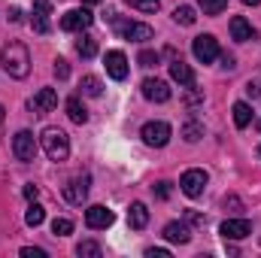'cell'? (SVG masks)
Here are the masks:
<instances>
[{
    "label": "cell",
    "instance_id": "6da1fadb",
    "mask_svg": "<svg viewBox=\"0 0 261 258\" xmlns=\"http://www.w3.org/2000/svg\"><path fill=\"white\" fill-rule=\"evenodd\" d=\"M0 67L12 76V79H24L31 73V52L24 43H6L0 49Z\"/></svg>",
    "mask_w": 261,
    "mask_h": 258
},
{
    "label": "cell",
    "instance_id": "7a4b0ae2",
    "mask_svg": "<svg viewBox=\"0 0 261 258\" xmlns=\"http://www.w3.org/2000/svg\"><path fill=\"white\" fill-rule=\"evenodd\" d=\"M40 146H43V152L52 161H64L67 155H70V137L61 128H46L40 134Z\"/></svg>",
    "mask_w": 261,
    "mask_h": 258
},
{
    "label": "cell",
    "instance_id": "3957f363",
    "mask_svg": "<svg viewBox=\"0 0 261 258\" xmlns=\"http://www.w3.org/2000/svg\"><path fill=\"white\" fill-rule=\"evenodd\" d=\"M113 24H116V31H119L125 40H130V43H146V40L155 37V31H152L149 24H143V21H119L116 12H113Z\"/></svg>",
    "mask_w": 261,
    "mask_h": 258
},
{
    "label": "cell",
    "instance_id": "277c9868",
    "mask_svg": "<svg viewBox=\"0 0 261 258\" xmlns=\"http://www.w3.org/2000/svg\"><path fill=\"white\" fill-rule=\"evenodd\" d=\"M170 125L167 122H149V125H143V143L146 146H152V149H161V146H167L170 143Z\"/></svg>",
    "mask_w": 261,
    "mask_h": 258
},
{
    "label": "cell",
    "instance_id": "5b68a950",
    "mask_svg": "<svg viewBox=\"0 0 261 258\" xmlns=\"http://www.w3.org/2000/svg\"><path fill=\"white\" fill-rule=\"evenodd\" d=\"M37 137L31 134V131H18L15 137H12V152H15V158L18 161H34L37 158Z\"/></svg>",
    "mask_w": 261,
    "mask_h": 258
},
{
    "label": "cell",
    "instance_id": "8992f818",
    "mask_svg": "<svg viewBox=\"0 0 261 258\" xmlns=\"http://www.w3.org/2000/svg\"><path fill=\"white\" fill-rule=\"evenodd\" d=\"M192 52H195V58L200 64H213L219 58V43H216L213 34H200V37H195V43H192Z\"/></svg>",
    "mask_w": 261,
    "mask_h": 258
},
{
    "label": "cell",
    "instance_id": "52a82bcc",
    "mask_svg": "<svg viewBox=\"0 0 261 258\" xmlns=\"http://www.w3.org/2000/svg\"><path fill=\"white\" fill-rule=\"evenodd\" d=\"M91 21H94V15H91L85 6L67 9L64 15H61V28H64V31H88V28H91Z\"/></svg>",
    "mask_w": 261,
    "mask_h": 258
},
{
    "label": "cell",
    "instance_id": "ba28073f",
    "mask_svg": "<svg viewBox=\"0 0 261 258\" xmlns=\"http://www.w3.org/2000/svg\"><path fill=\"white\" fill-rule=\"evenodd\" d=\"M206 183H210V176H206V170H186L182 173V179H179V186H182V192L189 194V197H200L203 189H206Z\"/></svg>",
    "mask_w": 261,
    "mask_h": 258
},
{
    "label": "cell",
    "instance_id": "9c48e42d",
    "mask_svg": "<svg viewBox=\"0 0 261 258\" xmlns=\"http://www.w3.org/2000/svg\"><path fill=\"white\" fill-rule=\"evenodd\" d=\"M58 107V91L55 88H40L34 97H31V113L34 116H46Z\"/></svg>",
    "mask_w": 261,
    "mask_h": 258
},
{
    "label": "cell",
    "instance_id": "30bf717a",
    "mask_svg": "<svg viewBox=\"0 0 261 258\" xmlns=\"http://www.w3.org/2000/svg\"><path fill=\"white\" fill-rule=\"evenodd\" d=\"M113 222H116V216H113V210H107L103 203H94V207L85 210V225L94 228V231H103V228H110Z\"/></svg>",
    "mask_w": 261,
    "mask_h": 258
},
{
    "label": "cell",
    "instance_id": "8fae6325",
    "mask_svg": "<svg viewBox=\"0 0 261 258\" xmlns=\"http://www.w3.org/2000/svg\"><path fill=\"white\" fill-rule=\"evenodd\" d=\"M219 234H222L225 240H246V237L252 234V222H249V219H228V222H222Z\"/></svg>",
    "mask_w": 261,
    "mask_h": 258
},
{
    "label": "cell",
    "instance_id": "7c38bea8",
    "mask_svg": "<svg viewBox=\"0 0 261 258\" xmlns=\"http://www.w3.org/2000/svg\"><path fill=\"white\" fill-rule=\"evenodd\" d=\"M88 186H91L88 176H73L64 189H61V192H64V200L67 203H73V207H79V203L88 197Z\"/></svg>",
    "mask_w": 261,
    "mask_h": 258
},
{
    "label": "cell",
    "instance_id": "4fadbf2b",
    "mask_svg": "<svg viewBox=\"0 0 261 258\" xmlns=\"http://www.w3.org/2000/svg\"><path fill=\"white\" fill-rule=\"evenodd\" d=\"M143 97L152 104H164L170 100V85L164 79H143Z\"/></svg>",
    "mask_w": 261,
    "mask_h": 258
},
{
    "label": "cell",
    "instance_id": "5bb4252c",
    "mask_svg": "<svg viewBox=\"0 0 261 258\" xmlns=\"http://www.w3.org/2000/svg\"><path fill=\"white\" fill-rule=\"evenodd\" d=\"M103 64H107V73H110L116 82H122V79L128 76V58H125V52H119V49L107 52V55H103Z\"/></svg>",
    "mask_w": 261,
    "mask_h": 258
},
{
    "label": "cell",
    "instance_id": "9a60e30c",
    "mask_svg": "<svg viewBox=\"0 0 261 258\" xmlns=\"http://www.w3.org/2000/svg\"><path fill=\"white\" fill-rule=\"evenodd\" d=\"M231 37L237 43H246V40H255V28L243 18V15H234L231 18Z\"/></svg>",
    "mask_w": 261,
    "mask_h": 258
},
{
    "label": "cell",
    "instance_id": "2e32d148",
    "mask_svg": "<svg viewBox=\"0 0 261 258\" xmlns=\"http://www.w3.org/2000/svg\"><path fill=\"white\" fill-rule=\"evenodd\" d=\"M164 237H167L170 243H189V240H192V231H189L186 222H167V225H164Z\"/></svg>",
    "mask_w": 261,
    "mask_h": 258
},
{
    "label": "cell",
    "instance_id": "e0dca14e",
    "mask_svg": "<svg viewBox=\"0 0 261 258\" xmlns=\"http://www.w3.org/2000/svg\"><path fill=\"white\" fill-rule=\"evenodd\" d=\"M170 76H173L179 85H186V88H195V73H192V67L186 64L182 58H176V61L170 64Z\"/></svg>",
    "mask_w": 261,
    "mask_h": 258
},
{
    "label": "cell",
    "instance_id": "ac0fdd59",
    "mask_svg": "<svg viewBox=\"0 0 261 258\" xmlns=\"http://www.w3.org/2000/svg\"><path fill=\"white\" fill-rule=\"evenodd\" d=\"M128 225L130 228H137V231H143L146 225H149V210H146V203H130V210H128Z\"/></svg>",
    "mask_w": 261,
    "mask_h": 258
},
{
    "label": "cell",
    "instance_id": "d6986e66",
    "mask_svg": "<svg viewBox=\"0 0 261 258\" xmlns=\"http://www.w3.org/2000/svg\"><path fill=\"white\" fill-rule=\"evenodd\" d=\"M67 116H70V122H76V125H85V122H88V110L82 107L79 97H67Z\"/></svg>",
    "mask_w": 261,
    "mask_h": 258
},
{
    "label": "cell",
    "instance_id": "ffe728a7",
    "mask_svg": "<svg viewBox=\"0 0 261 258\" xmlns=\"http://www.w3.org/2000/svg\"><path fill=\"white\" fill-rule=\"evenodd\" d=\"M76 52H79L82 58H94V55H97V40L88 37V34H82V37L76 40Z\"/></svg>",
    "mask_w": 261,
    "mask_h": 258
},
{
    "label": "cell",
    "instance_id": "44dd1931",
    "mask_svg": "<svg viewBox=\"0 0 261 258\" xmlns=\"http://www.w3.org/2000/svg\"><path fill=\"white\" fill-rule=\"evenodd\" d=\"M249 122H252V107L249 104H234V125L237 128H249Z\"/></svg>",
    "mask_w": 261,
    "mask_h": 258
},
{
    "label": "cell",
    "instance_id": "7402d4cb",
    "mask_svg": "<svg viewBox=\"0 0 261 258\" xmlns=\"http://www.w3.org/2000/svg\"><path fill=\"white\" fill-rule=\"evenodd\" d=\"M79 88H82V94H88V97H100V91H103V82H100L97 76H82Z\"/></svg>",
    "mask_w": 261,
    "mask_h": 258
},
{
    "label": "cell",
    "instance_id": "603a6c76",
    "mask_svg": "<svg viewBox=\"0 0 261 258\" xmlns=\"http://www.w3.org/2000/svg\"><path fill=\"white\" fill-rule=\"evenodd\" d=\"M43 219H46V210H43L40 203H31L28 213H24V222H28L31 228H37V225H43Z\"/></svg>",
    "mask_w": 261,
    "mask_h": 258
},
{
    "label": "cell",
    "instance_id": "cb8c5ba5",
    "mask_svg": "<svg viewBox=\"0 0 261 258\" xmlns=\"http://www.w3.org/2000/svg\"><path fill=\"white\" fill-rule=\"evenodd\" d=\"M200 9L203 15H222L228 9V0H200Z\"/></svg>",
    "mask_w": 261,
    "mask_h": 258
},
{
    "label": "cell",
    "instance_id": "d4e9b609",
    "mask_svg": "<svg viewBox=\"0 0 261 258\" xmlns=\"http://www.w3.org/2000/svg\"><path fill=\"white\" fill-rule=\"evenodd\" d=\"M195 9H192V6H176V9H173V21H176V24H195Z\"/></svg>",
    "mask_w": 261,
    "mask_h": 258
},
{
    "label": "cell",
    "instance_id": "484cf974",
    "mask_svg": "<svg viewBox=\"0 0 261 258\" xmlns=\"http://www.w3.org/2000/svg\"><path fill=\"white\" fill-rule=\"evenodd\" d=\"M76 255H82V258H100V246H97L94 240H82V243L76 246Z\"/></svg>",
    "mask_w": 261,
    "mask_h": 258
},
{
    "label": "cell",
    "instance_id": "4316f807",
    "mask_svg": "<svg viewBox=\"0 0 261 258\" xmlns=\"http://www.w3.org/2000/svg\"><path fill=\"white\" fill-rule=\"evenodd\" d=\"M182 137H186L189 143H197V140L203 137V125H197V122H186V125H182Z\"/></svg>",
    "mask_w": 261,
    "mask_h": 258
},
{
    "label": "cell",
    "instance_id": "83f0119b",
    "mask_svg": "<svg viewBox=\"0 0 261 258\" xmlns=\"http://www.w3.org/2000/svg\"><path fill=\"white\" fill-rule=\"evenodd\" d=\"M130 9H140V12H158L161 9V3L158 0H125Z\"/></svg>",
    "mask_w": 261,
    "mask_h": 258
},
{
    "label": "cell",
    "instance_id": "f1b7e54d",
    "mask_svg": "<svg viewBox=\"0 0 261 258\" xmlns=\"http://www.w3.org/2000/svg\"><path fill=\"white\" fill-rule=\"evenodd\" d=\"M52 234H55V237L73 234V222H70V219H55V222H52Z\"/></svg>",
    "mask_w": 261,
    "mask_h": 258
},
{
    "label": "cell",
    "instance_id": "f546056e",
    "mask_svg": "<svg viewBox=\"0 0 261 258\" xmlns=\"http://www.w3.org/2000/svg\"><path fill=\"white\" fill-rule=\"evenodd\" d=\"M137 64H140V67H155V64H158V52H152V49H143V52L137 55Z\"/></svg>",
    "mask_w": 261,
    "mask_h": 258
},
{
    "label": "cell",
    "instance_id": "4dcf8cb0",
    "mask_svg": "<svg viewBox=\"0 0 261 258\" xmlns=\"http://www.w3.org/2000/svg\"><path fill=\"white\" fill-rule=\"evenodd\" d=\"M31 24H34V31H37V34H49V15H43V12H34Z\"/></svg>",
    "mask_w": 261,
    "mask_h": 258
},
{
    "label": "cell",
    "instance_id": "1f68e13d",
    "mask_svg": "<svg viewBox=\"0 0 261 258\" xmlns=\"http://www.w3.org/2000/svg\"><path fill=\"white\" fill-rule=\"evenodd\" d=\"M246 94L249 97H261V79H249L246 82Z\"/></svg>",
    "mask_w": 261,
    "mask_h": 258
},
{
    "label": "cell",
    "instance_id": "d6a6232c",
    "mask_svg": "<svg viewBox=\"0 0 261 258\" xmlns=\"http://www.w3.org/2000/svg\"><path fill=\"white\" fill-rule=\"evenodd\" d=\"M55 76H58V79H67V76H70V67H67L64 58H58V61H55Z\"/></svg>",
    "mask_w": 261,
    "mask_h": 258
},
{
    "label": "cell",
    "instance_id": "836d02e7",
    "mask_svg": "<svg viewBox=\"0 0 261 258\" xmlns=\"http://www.w3.org/2000/svg\"><path fill=\"white\" fill-rule=\"evenodd\" d=\"M152 192L158 194L161 200H167L170 197V183H158V186H152Z\"/></svg>",
    "mask_w": 261,
    "mask_h": 258
},
{
    "label": "cell",
    "instance_id": "e575fe53",
    "mask_svg": "<svg viewBox=\"0 0 261 258\" xmlns=\"http://www.w3.org/2000/svg\"><path fill=\"white\" fill-rule=\"evenodd\" d=\"M21 255H24V258H46V249H34V246H24V249H21Z\"/></svg>",
    "mask_w": 261,
    "mask_h": 258
},
{
    "label": "cell",
    "instance_id": "d590c367",
    "mask_svg": "<svg viewBox=\"0 0 261 258\" xmlns=\"http://www.w3.org/2000/svg\"><path fill=\"white\" fill-rule=\"evenodd\" d=\"M186 219H189L192 225H203V222H206V219H203L200 213H195V210H189V213H186Z\"/></svg>",
    "mask_w": 261,
    "mask_h": 258
},
{
    "label": "cell",
    "instance_id": "8d00e7d4",
    "mask_svg": "<svg viewBox=\"0 0 261 258\" xmlns=\"http://www.w3.org/2000/svg\"><path fill=\"white\" fill-rule=\"evenodd\" d=\"M146 258H170L167 249H146Z\"/></svg>",
    "mask_w": 261,
    "mask_h": 258
},
{
    "label": "cell",
    "instance_id": "74e56055",
    "mask_svg": "<svg viewBox=\"0 0 261 258\" xmlns=\"http://www.w3.org/2000/svg\"><path fill=\"white\" fill-rule=\"evenodd\" d=\"M200 100H203V94H200V91H192V94L186 97V104H189V107H197Z\"/></svg>",
    "mask_w": 261,
    "mask_h": 258
},
{
    "label": "cell",
    "instance_id": "f35d334b",
    "mask_svg": "<svg viewBox=\"0 0 261 258\" xmlns=\"http://www.w3.org/2000/svg\"><path fill=\"white\" fill-rule=\"evenodd\" d=\"M37 194H40L37 186H24V197H28V200H37Z\"/></svg>",
    "mask_w": 261,
    "mask_h": 258
},
{
    "label": "cell",
    "instance_id": "ab89813d",
    "mask_svg": "<svg viewBox=\"0 0 261 258\" xmlns=\"http://www.w3.org/2000/svg\"><path fill=\"white\" fill-rule=\"evenodd\" d=\"M222 67H228V70H234V55H222Z\"/></svg>",
    "mask_w": 261,
    "mask_h": 258
},
{
    "label": "cell",
    "instance_id": "60d3db41",
    "mask_svg": "<svg viewBox=\"0 0 261 258\" xmlns=\"http://www.w3.org/2000/svg\"><path fill=\"white\" fill-rule=\"evenodd\" d=\"M9 18H12V21H21V9L12 6V9H9Z\"/></svg>",
    "mask_w": 261,
    "mask_h": 258
},
{
    "label": "cell",
    "instance_id": "b9f144b4",
    "mask_svg": "<svg viewBox=\"0 0 261 258\" xmlns=\"http://www.w3.org/2000/svg\"><path fill=\"white\" fill-rule=\"evenodd\" d=\"M240 3H246V6H258L261 0H240Z\"/></svg>",
    "mask_w": 261,
    "mask_h": 258
},
{
    "label": "cell",
    "instance_id": "7bdbcfd3",
    "mask_svg": "<svg viewBox=\"0 0 261 258\" xmlns=\"http://www.w3.org/2000/svg\"><path fill=\"white\" fill-rule=\"evenodd\" d=\"M3 122H6V113H3V107H0V131H3Z\"/></svg>",
    "mask_w": 261,
    "mask_h": 258
},
{
    "label": "cell",
    "instance_id": "ee69618b",
    "mask_svg": "<svg viewBox=\"0 0 261 258\" xmlns=\"http://www.w3.org/2000/svg\"><path fill=\"white\" fill-rule=\"evenodd\" d=\"M82 3H85V6H91V3H100V0H82Z\"/></svg>",
    "mask_w": 261,
    "mask_h": 258
},
{
    "label": "cell",
    "instance_id": "f6af8a7d",
    "mask_svg": "<svg viewBox=\"0 0 261 258\" xmlns=\"http://www.w3.org/2000/svg\"><path fill=\"white\" fill-rule=\"evenodd\" d=\"M258 155H261V149H258Z\"/></svg>",
    "mask_w": 261,
    "mask_h": 258
}]
</instances>
